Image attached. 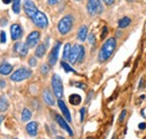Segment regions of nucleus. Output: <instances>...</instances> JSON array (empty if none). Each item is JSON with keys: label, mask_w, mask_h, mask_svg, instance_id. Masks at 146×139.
I'll use <instances>...</instances> for the list:
<instances>
[{"label": "nucleus", "mask_w": 146, "mask_h": 139, "mask_svg": "<svg viewBox=\"0 0 146 139\" xmlns=\"http://www.w3.org/2000/svg\"><path fill=\"white\" fill-rule=\"evenodd\" d=\"M46 53V46L44 44H39L36 46V50H35V56L37 58H42Z\"/></svg>", "instance_id": "obj_19"}, {"label": "nucleus", "mask_w": 146, "mask_h": 139, "mask_svg": "<svg viewBox=\"0 0 146 139\" xmlns=\"http://www.w3.org/2000/svg\"><path fill=\"white\" fill-rule=\"evenodd\" d=\"M28 64H29V66H32V68L36 66V65H37V60H36V57H31V58L28 60Z\"/></svg>", "instance_id": "obj_28"}, {"label": "nucleus", "mask_w": 146, "mask_h": 139, "mask_svg": "<svg viewBox=\"0 0 146 139\" xmlns=\"http://www.w3.org/2000/svg\"><path fill=\"white\" fill-rule=\"evenodd\" d=\"M43 100H44V102L47 105H54L55 104L54 95L52 94V92L48 89H45L43 91Z\"/></svg>", "instance_id": "obj_15"}, {"label": "nucleus", "mask_w": 146, "mask_h": 139, "mask_svg": "<svg viewBox=\"0 0 146 139\" xmlns=\"http://www.w3.org/2000/svg\"><path fill=\"white\" fill-rule=\"evenodd\" d=\"M61 65H62V68L64 69L65 72H68V73H75V71H74V70H73L72 68L68 64V63H65L64 61H62V62H61Z\"/></svg>", "instance_id": "obj_26"}, {"label": "nucleus", "mask_w": 146, "mask_h": 139, "mask_svg": "<svg viewBox=\"0 0 146 139\" xmlns=\"http://www.w3.org/2000/svg\"><path fill=\"white\" fill-rule=\"evenodd\" d=\"M60 47H61V42L58 40V42H56V43H55V45L53 46L52 51H51L50 55H48V64H50L51 66L55 65V64H56V62H57Z\"/></svg>", "instance_id": "obj_7"}, {"label": "nucleus", "mask_w": 146, "mask_h": 139, "mask_svg": "<svg viewBox=\"0 0 146 139\" xmlns=\"http://www.w3.org/2000/svg\"><path fill=\"white\" fill-rule=\"evenodd\" d=\"M6 24H7V20H6V19H1V21H0V26H2V25L5 26Z\"/></svg>", "instance_id": "obj_41"}, {"label": "nucleus", "mask_w": 146, "mask_h": 139, "mask_svg": "<svg viewBox=\"0 0 146 139\" xmlns=\"http://www.w3.org/2000/svg\"><path fill=\"white\" fill-rule=\"evenodd\" d=\"M32 73H33L32 70L27 69V68H20L10 75V80L14 82H21L24 80L29 79L32 76Z\"/></svg>", "instance_id": "obj_3"}, {"label": "nucleus", "mask_w": 146, "mask_h": 139, "mask_svg": "<svg viewBox=\"0 0 146 139\" xmlns=\"http://www.w3.org/2000/svg\"><path fill=\"white\" fill-rule=\"evenodd\" d=\"M73 23H74V19H73V16L71 15H66L62 18L58 24H57V29L60 32V34L62 35H66L71 32L73 27Z\"/></svg>", "instance_id": "obj_2"}, {"label": "nucleus", "mask_w": 146, "mask_h": 139, "mask_svg": "<svg viewBox=\"0 0 146 139\" xmlns=\"http://www.w3.org/2000/svg\"><path fill=\"white\" fill-rule=\"evenodd\" d=\"M83 46L82 45H74L72 48H71V52H70V56H69V62L71 64H75L78 63V60H79V56L81 54Z\"/></svg>", "instance_id": "obj_9"}, {"label": "nucleus", "mask_w": 146, "mask_h": 139, "mask_svg": "<svg viewBox=\"0 0 146 139\" xmlns=\"http://www.w3.org/2000/svg\"><path fill=\"white\" fill-rule=\"evenodd\" d=\"M71 48H72V47H71V44H70V43L65 44V46H64V52H63V60H69Z\"/></svg>", "instance_id": "obj_24"}, {"label": "nucleus", "mask_w": 146, "mask_h": 139, "mask_svg": "<svg viewBox=\"0 0 146 139\" xmlns=\"http://www.w3.org/2000/svg\"><path fill=\"white\" fill-rule=\"evenodd\" d=\"M40 72H42V74L46 75V74L50 72V65H48V64H43L42 68H40Z\"/></svg>", "instance_id": "obj_27"}, {"label": "nucleus", "mask_w": 146, "mask_h": 139, "mask_svg": "<svg viewBox=\"0 0 146 139\" xmlns=\"http://www.w3.org/2000/svg\"><path fill=\"white\" fill-rule=\"evenodd\" d=\"M74 87H79V89H81V90H86V89H87V85H86V84H83V83H80V82H76V83H74Z\"/></svg>", "instance_id": "obj_32"}, {"label": "nucleus", "mask_w": 146, "mask_h": 139, "mask_svg": "<svg viewBox=\"0 0 146 139\" xmlns=\"http://www.w3.org/2000/svg\"><path fill=\"white\" fill-rule=\"evenodd\" d=\"M87 10L92 16L93 15H100L104 11V6L101 3V0H88Z\"/></svg>", "instance_id": "obj_5"}, {"label": "nucleus", "mask_w": 146, "mask_h": 139, "mask_svg": "<svg viewBox=\"0 0 146 139\" xmlns=\"http://www.w3.org/2000/svg\"><path fill=\"white\" fill-rule=\"evenodd\" d=\"M8 108H9L8 99H7L5 95H2V97L0 98V112H5V111H7Z\"/></svg>", "instance_id": "obj_20"}, {"label": "nucleus", "mask_w": 146, "mask_h": 139, "mask_svg": "<svg viewBox=\"0 0 146 139\" xmlns=\"http://www.w3.org/2000/svg\"><path fill=\"white\" fill-rule=\"evenodd\" d=\"M127 1H135V0H127Z\"/></svg>", "instance_id": "obj_45"}, {"label": "nucleus", "mask_w": 146, "mask_h": 139, "mask_svg": "<svg viewBox=\"0 0 146 139\" xmlns=\"http://www.w3.org/2000/svg\"><path fill=\"white\" fill-rule=\"evenodd\" d=\"M24 10H25V14L28 16L29 18H32L35 14L37 13V9L35 3L32 1V0H25L24 1Z\"/></svg>", "instance_id": "obj_10"}, {"label": "nucleus", "mask_w": 146, "mask_h": 139, "mask_svg": "<svg viewBox=\"0 0 146 139\" xmlns=\"http://www.w3.org/2000/svg\"><path fill=\"white\" fill-rule=\"evenodd\" d=\"M86 112H87L86 108H82V109L80 110V121H81V122L84 120V117H86Z\"/></svg>", "instance_id": "obj_29"}, {"label": "nucleus", "mask_w": 146, "mask_h": 139, "mask_svg": "<svg viewBox=\"0 0 146 139\" xmlns=\"http://www.w3.org/2000/svg\"><path fill=\"white\" fill-rule=\"evenodd\" d=\"M52 89H53V92L57 99L63 98V93H64L63 92V82L58 74H54L52 76Z\"/></svg>", "instance_id": "obj_4"}, {"label": "nucleus", "mask_w": 146, "mask_h": 139, "mask_svg": "<svg viewBox=\"0 0 146 139\" xmlns=\"http://www.w3.org/2000/svg\"><path fill=\"white\" fill-rule=\"evenodd\" d=\"M58 1H60V0H47V3H48L50 6H54Z\"/></svg>", "instance_id": "obj_36"}, {"label": "nucleus", "mask_w": 146, "mask_h": 139, "mask_svg": "<svg viewBox=\"0 0 146 139\" xmlns=\"http://www.w3.org/2000/svg\"><path fill=\"white\" fill-rule=\"evenodd\" d=\"M75 1H81V0H75Z\"/></svg>", "instance_id": "obj_46"}, {"label": "nucleus", "mask_w": 146, "mask_h": 139, "mask_svg": "<svg viewBox=\"0 0 146 139\" xmlns=\"http://www.w3.org/2000/svg\"><path fill=\"white\" fill-rule=\"evenodd\" d=\"M13 10L15 14H19L20 11V0H13Z\"/></svg>", "instance_id": "obj_25"}, {"label": "nucleus", "mask_w": 146, "mask_h": 139, "mask_svg": "<svg viewBox=\"0 0 146 139\" xmlns=\"http://www.w3.org/2000/svg\"><path fill=\"white\" fill-rule=\"evenodd\" d=\"M11 72H13V65L11 64H9L7 62H3L0 65V74L1 75H9Z\"/></svg>", "instance_id": "obj_17"}, {"label": "nucleus", "mask_w": 146, "mask_h": 139, "mask_svg": "<svg viewBox=\"0 0 146 139\" xmlns=\"http://www.w3.org/2000/svg\"><path fill=\"white\" fill-rule=\"evenodd\" d=\"M2 121H3V116H0V124H1Z\"/></svg>", "instance_id": "obj_43"}, {"label": "nucleus", "mask_w": 146, "mask_h": 139, "mask_svg": "<svg viewBox=\"0 0 146 139\" xmlns=\"http://www.w3.org/2000/svg\"><path fill=\"white\" fill-rule=\"evenodd\" d=\"M92 94H93V92H92V91H90V93H89V95H88V99H87V102H89V101L91 100Z\"/></svg>", "instance_id": "obj_40"}, {"label": "nucleus", "mask_w": 146, "mask_h": 139, "mask_svg": "<svg viewBox=\"0 0 146 139\" xmlns=\"http://www.w3.org/2000/svg\"><path fill=\"white\" fill-rule=\"evenodd\" d=\"M26 131L31 137H36L38 132V124L35 121H31L26 126Z\"/></svg>", "instance_id": "obj_16"}, {"label": "nucleus", "mask_w": 146, "mask_h": 139, "mask_svg": "<svg viewBox=\"0 0 146 139\" xmlns=\"http://www.w3.org/2000/svg\"><path fill=\"white\" fill-rule=\"evenodd\" d=\"M138 128L142 129V130H144L146 128V123H144V122H143V123H139V124H138Z\"/></svg>", "instance_id": "obj_38"}, {"label": "nucleus", "mask_w": 146, "mask_h": 139, "mask_svg": "<svg viewBox=\"0 0 146 139\" xmlns=\"http://www.w3.org/2000/svg\"><path fill=\"white\" fill-rule=\"evenodd\" d=\"M6 40H7L6 39V33L5 32H1L0 33V42L3 44V43H6Z\"/></svg>", "instance_id": "obj_35"}, {"label": "nucleus", "mask_w": 146, "mask_h": 139, "mask_svg": "<svg viewBox=\"0 0 146 139\" xmlns=\"http://www.w3.org/2000/svg\"><path fill=\"white\" fill-rule=\"evenodd\" d=\"M116 46H117V40L115 37H110L108 38L104 45L101 46L100 51H99V55H98V61L100 63H104L106 61H108L111 55L113 54L115 50H116Z\"/></svg>", "instance_id": "obj_1"}, {"label": "nucleus", "mask_w": 146, "mask_h": 139, "mask_svg": "<svg viewBox=\"0 0 146 139\" xmlns=\"http://www.w3.org/2000/svg\"><path fill=\"white\" fill-rule=\"evenodd\" d=\"M56 139H65V138H63V137H61V136H58V137H56Z\"/></svg>", "instance_id": "obj_44"}, {"label": "nucleus", "mask_w": 146, "mask_h": 139, "mask_svg": "<svg viewBox=\"0 0 146 139\" xmlns=\"http://www.w3.org/2000/svg\"><path fill=\"white\" fill-rule=\"evenodd\" d=\"M28 50H29V47L25 43H16L14 46V51L18 53L20 57H25L28 54Z\"/></svg>", "instance_id": "obj_12"}, {"label": "nucleus", "mask_w": 146, "mask_h": 139, "mask_svg": "<svg viewBox=\"0 0 146 139\" xmlns=\"http://www.w3.org/2000/svg\"><path fill=\"white\" fill-rule=\"evenodd\" d=\"M6 87V82L5 81H2V80H0V89H2V87Z\"/></svg>", "instance_id": "obj_39"}, {"label": "nucleus", "mask_w": 146, "mask_h": 139, "mask_svg": "<svg viewBox=\"0 0 146 139\" xmlns=\"http://www.w3.org/2000/svg\"><path fill=\"white\" fill-rule=\"evenodd\" d=\"M69 101H70V103L72 104V105H79V104L81 103V101H82V99H81V97L79 95V94H71L70 97H69Z\"/></svg>", "instance_id": "obj_21"}, {"label": "nucleus", "mask_w": 146, "mask_h": 139, "mask_svg": "<svg viewBox=\"0 0 146 139\" xmlns=\"http://www.w3.org/2000/svg\"><path fill=\"white\" fill-rule=\"evenodd\" d=\"M107 33H108V27H106V26H105V27H104V29H102V32H101V36H100V37H101V39H104V38L106 37Z\"/></svg>", "instance_id": "obj_34"}, {"label": "nucleus", "mask_w": 146, "mask_h": 139, "mask_svg": "<svg viewBox=\"0 0 146 139\" xmlns=\"http://www.w3.org/2000/svg\"><path fill=\"white\" fill-rule=\"evenodd\" d=\"M84 54H86V51H84V47H83V48H82V51H81V54H80V56H79L78 63H81V62L83 61V58H84Z\"/></svg>", "instance_id": "obj_31"}, {"label": "nucleus", "mask_w": 146, "mask_h": 139, "mask_svg": "<svg viewBox=\"0 0 146 139\" xmlns=\"http://www.w3.org/2000/svg\"><path fill=\"white\" fill-rule=\"evenodd\" d=\"M10 35H11V39L13 40H18L19 38L23 36V29L18 24H14L10 27Z\"/></svg>", "instance_id": "obj_13"}, {"label": "nucleus", "mask_w": 146, "mask_h": 139, "mask_svg": "<svg viewBox=\"0 0 146 139\" xmlns=\"http://www.w3.org/2000/svg\"><path fill=\"white\" fill-rule=\"evenodd\" d=\"M126 113H127V111H126V110H123L121 113H120V117H119V120H118V121L119 122L124 121V120H125V117H126Z\"/></svg>", "instance_id": "obj_30"}, {"label": "nucleus", "mask_w": 146, "mask_h": 139, "mask_svg": "<svg viewBox=\"0 0 146 139\" xmlns=\"http://www.w3.org/2000/svg\"><path fill=\"white\" fill-rule=\"evenodd\" d=\"M57 104H58V108H60V110L62 111V113H63V117L65 118V120H66L68 122L72 121V118H71V113H70L69 109L66 108V105H65V103H64V101H63L62 99H58V101H57Z\"/></svg>", "instance_id": "obj_14"}, {"label": "nucleus", "mask_w": 146, "mask_h": 139, "mask_svg": "<svg viewBox=\"0 0 146 139\" xmlns=\"http://www.w3.org/2000/svg\"><path fill=\"white\" fill-rule=\"evenodd\" d=\"M11 1H13V0H2V2H3V3H6V5H8V3H10Z\"/></svg>", "instance_id": "obj_42"}, {"label": "nucleus", "mask_w": 146, "mask_h": 139, "mask_svg": "<svg viewBox=\"0 0 146 139\" xmlns=\"http://www.w3.org/2000/svg\"><path fill=\"white\" fill-rule=\"evenodd\" d=\"M39 39H40V34H39V32L34 30V32H32L31 34L27 36L26 44H27V46H28L29 48H33V47H35V46L38 45Z\"/></svg>", "instance_id": "obj_8"}, {"label": "nucleus", "mask_w": 146, "mask_h": 139, "mask_svg": "<svg viewBox=\"0 0 146 139\" xmlns=\"http://www.w3.org/2000/svg\"><path fill=\"white\" fill-rule=\"evenodd\" d=\"M107 6H110V5H112L113 2H115V0H102Z\"/></svg>", "instance_id": "obj_37"}, {"label": "nucleus", "mask_w": 146, "mask_h": 139, "mask_svg": "<svg viewBox=\"0 0 146 139\" xmlns=\"http://www.w3.org/2000/svg\"><path fill=\"white\" fill-rule=\"evenodd\" d=\"M130 23H131V20H130L129 17H123L118 21V27L121 28V29L123 28H126V27H128L130 25Z\"/></svg>", "instance_id": "obj_22"}, {"label": "nucleus", "mask_w": 146, "mask_h": 139, "mask_svg": "<svg viewBox=\"0 0 146 139\" xmlns=\"http://www.w3.org/2000/svg\"><path fill=\"white\" fill-rule=\"evenodd\" d=\"M88 37V26H81L80 29L78 30V39L80 42H84Z\"/></svg>", "instance_id": "obj_18"}, {"label": "nucleus", "mask_w": 146, "mask_h": 139, "mask_svg": "<svg viewBox=\"0 0 146 139\" xmlns=\"http://www.w3.org/2000/svg\"><path fill=\"white\" fill-rule=\"evenodd\" d=\"M88 39H89V43L93 45V44H94V42H96V38H94V34L92 33V34L89 35V36H88Z\"/></svg>", "instance_id": "obj_33"}, {"label": "nucleus", "mask_w": 146, "mask_h": 139, "mask_svg": "<svg viewBox=\"0 0 146 139\" xmlns=\"http://www.w3.org/2000/svg\"><path fill=\"white\" fill-rule=\"evenodd\" d=\"M55 120H56L57 124H58L62 129H64L70 136H73V131H72V129H71V127L69 126V123L66 122V120H65L63 117H61L60 115H56V116H55Z\"/></svg>", "instance_id": "obj_11"}, {"label": "nucleus", "mask_w": 146, "mask_h": 139, "mask_svg": "<svg viewBox=\"0 0 146 139\" xmlns=\"http://www.w3.org/2000/svg\"><path fill=\"white\" fill-rule=\"evenodd\" d=\"M31 19H32V21L34 23L35 26L42 28V29H44L48 26V19L46 17V15L44 13L39 11V10H37V13Z\"/></svg>", "instance_id": "obj_6"}, {"label": "nucleus", "mask_w": 146, "mask_h": 139, "mask_svg": "<svg viewBox=\"0 0 146 139\" xmlns=\"http://www.w3.org/2000/svg\"><path fill=\"white\" fill-rule=\"evenodd\" d=\"M31 118H32L31 110H28L27 108H24L23 109V112H21V120L23 121H28V120H31Z\"/></svg>", "instance_id": "obj_23"}]
</instances>
